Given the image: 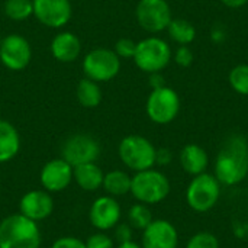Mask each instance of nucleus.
Wrapping results in <instances>:
<instances>
[{
    "instance_id": "nucleus-1",
    "label": "nucleus",
    "mask_w": 248,
    "mask_h": 248,
    "mask_svg": "<svg viewBox=\"0 0 248 248\" xmlns=\"http://www.w3.org/2000/svg\"><path fill=\"white\" fill-rule=\"evenodd\" d=\"M214 176L222 186H237L248 176V141L241 134L230 135L221 145Z\"/></svg>"
},
{
    "instance_id": "nucleus-2",
    "label": "nucleus",
    "mask_w": 248,
    "mask_h": 248,
    "mask_svg": "<svg viewBox=\"0 0 248 248\" xmlns=\"http://www.w3.org/2000/svg\"><path fill=\"white\" fill-rule=\"evenodd\" d=\"M42 243L38 222L12 214L0 221V248H39Z\"/></svg>"
},
{
    "instance_id": "nucleus-3",
    "label": "nucleus",
    "mask_w": 248,
    "mask_h": 248,
    "mask_svg": "<svg viewBox=\"0 0 248 248\" xmlns=\"http://www.w3.org/2000/svg\"><path fill=\"white\" fill-rule=\"evenodd\" d=\"M171 185L169 177L160 171L153 169L137 171L131 180V195L140 203L145 205H157L166 201L170 195Z\"/></svg>"
},
{
    "instance_id": "nucleus-4",
    "label": "nucleus",
    "mask_w": 248,
    "mask_h": 248,
    "mask_svg": "<svg viewBox=\"0 0 248 248\" xmlns=\"http://www.w3.org/2000/svg\"><path fill=\"white\" fill-rule=\"evenodd\" d=\"M157 148L154 144L142 135H126L122 138L118 147V154L125 167L132 171H142L155 166Z\"/></svg>"
},
{
    "instance_id": "nucleus-5",
    "label": "nucleus",
    "mask_w": 248,
    "mask_h": 248,
    "mask_svg": "<svg viewBox=\"0 0 248 248\" xmlns=\"http://www.w3.org/2000/svg\"><path fill=\"white\" fill-rule=\"evenodd\" d=\"M221 183L211 173H202L193 176L186 189V203L187 206L198 212L205 214L214 209L221 198Z\"/></svg>"
},
{
    "instance_id": "nucleus-6",
    "label": "nucleus",
    "mask_w": 248,
    "mask_h": 248,
    "mask_svg": "<svg viewBox=\"0 0 248 248\" xmlns=\"http://www.w3.org/2000/svg\"><path fill=\"white\" fill-rule=\"evenodd\" d=\"M132 60L135 65L147 74L160 73L173 60V52L164 39L158 36H148L137 42V49Z\"/></svg>"
},
{
    "instance_id": "nucleus-7",
    "label": "nucleus",
    "mask_w": 248,
    "mask_h": 248,
    "mask_svg": "<svg viewBox=\"0 0 248 248\" xmlns=\"http://www.w3.org/2000/svg\"><path fill=\"white\" fill-rule=\"evenodd\" d=\"M84 76L96 83L110 81L121 71V58L113 49L94 48L83 58Z\"/></svg>"
},
{
    "instance_id": "nucleus-8",
    "label": "nucleus",
    "mask_w": 248,
    "mask_h": 248,
    "mask_svg": "<svg viewBox=\"0 0 248 248\" xmlns=\"http://www.w3.org/2000/svg\"><path fill=\"white\" fill-rule=\"evenodd\" d=\"M145 112L157 125H167L173 122L180 112L179 93L169 86L151 90L145 103Z\"/></svg>"
},
{
    "instance_id": "nucleus-9",
    "label": "nucleus",
    "mask_w": 248,
    "mask_h": 248,
    "mask_svg": "<svg viewBox=\"0 0 248 248\" xmlns=\"http://www.w3.org/2000/svg\"><path fill=\"white\" fill-rule=\"evenodd\" d=\"M135 17L144 31L158 33L167 29L173 15L167 0H140L135 9Z\"/></svg>"
},
{
    "instance_id": "nucleus-10",
    "label": "nucleus",
    "mask_w": 248,
    "mask_h": 248,
    "mask_svg": "<svg viewBox=\"0 0 248 248\" xmlns=\"http://www.w3.org/2000/svg\"><path fill=\"white\" fill-rule=\"evenodd\" d=\"M61 157L73 167L86 163H96L100 157V144L89 134H74L64 141Z\"/></svg>"
},
{
    "instance_id": "nucleus-11",
    "label": "nucleus",
    "mask_w": 248,
    "mask_h": 248,
    "mask_svg": "<svg viewBox=\"0 0 248 248\" xmlns=\"http://www.w3.org/2000/svg\"><path fill=\"white\" fill-rule=\"evenodd\" d=\"M32 58V48L26 38L19 33H10L0 42V61L12 71H22Z\"/></svg>"
},
{
    "instance_id": "nucleus-12",
    "label": "nucleus",
    "mask_w": 248,
    "mask_h": 248,
    "mask_svg": "<svg viewBox=\"0 0 248 248\" xmlns=\"http://www.w3.org/2000/svg\"><path fill=\"white\" fill-rule=\"evenodd\" d=\"M32 3L33 16L42 25L52 29L65 26L73 16L70 0H32Z\"/></svg>"
},
{
    "instance_id": "nucleus-13",
    "label": "nucleus",
    "mask_w": 248,
    "mask_h": 248,
    "mask_svg": "<svg viewBox=\"0 0 248 248\" xmlns=\"http://www.w3.org/2000/svg\"><path fill=\"white\" fill-rule=\"evenodd\" d=\"M122 217V209L116 198L105 195L94 199V202L90 206L89 211V219L90 224L97 231H109L113 230L119 222Z\"/></svg>"
},
{
    "instance_id": "nucleus-14",
    "label": "nucleus",
    "mask_w": 248,
    "mask_h": 248,
    "mask_svg": "<svg viewBox=\"0 0 248 248\" xmlns=\"http://www.w3.org/2000/svg\"><path fill=\"white\" fill-rule=\"evenodd\" d=\"M39 182L48 193L62 192L73 182V166L62 157L49 160L41 169Z\"/></svg>"
},
{
    "instance_id": "nucleus-15",
    "label": "nucleus",
    "mask_w": 248,
    "mask_h": 248,
    "mask_svg": "<svg viewBox=\"0 0 248 248\" xmlns=\"http://www.w3.org/2000/svg\"><path fill=\"white\" fill-rule=\"evenodd\" d=\"M142 248H177L179 232L166 219H154L144 231L141 238Z\"/></svg>"
},
{
    "instance_id": "nucleus-16",
    "label": "nucleus",
    "mask_w": 248,
    "mask_h": 248,
    "mask_svg": "<svg viewBox=\"0 0 248 248\" xmlns=\"http://www.w3.org/2000/svg\"><path fill=\"white\" fill-rule=\"evenodd\" d=\"M54 211V201L51 193L46 190H29L26 192L19 202V214L23 217L39 222L51 217Z\"/></svg>"
},
{
    "instance_id": "nucleus-17",
    "label": "nucleus",
    "mask_w": 248,
    "mask_h": 248,
    "mask_svg": "<svg viewBox=\"0 0 248 248\" xmlns=\"http://www.w3.org/2000/svg\"><path fill=\"white\" fill-rule=\"evenodd\" d=\"M51 54L60 62H73L81 54V41L73 32H60L51 41Z\"/></svg>"
},
{
    "instance_id": "nucleus-18",
    "label": "nucleus",
    "mask_w": 248,
    "mask_h": 248,
    "mask_svg": "<svg viewBox=\"0 0 248 248\" xmlns=\"http://www.w3.org/2000/svg\"><path fill=\"white\" fill-rule=\"evenodd\" d=\"M179 160L182 169L190 176H198L205 173L209 166V155L206 150L198 144L185 145L180 151Z\"/></svg>"
},
{
    "instance_id": "nucleus-19",
    "label": "nucleus",
    "mask_w": 248,
    "mask_h": 248,
    "mask_svg": "<svg viewBox=\"0 0 248 248\" xmlns=\"http://www.w3.org/2000/svg\"><path fill=\"white\" fill-rule=\"evenodd\" d=\"M105 173L96 163H86L73 167V180L84 192H94L102 187Z\"/></svg>"
},
{
    "instance_id": "nucleus-20",
    "label": "nucleus",
    "mask_w": 248,
    "mask_h": 248,
    "mask_svg": "<svg viewBox=\"0 0 248 248\" xmlns=\"http://www.w3.org/2000/svg\"><path fill=\"white\" fill-rule=\"evenodd\" d=\"M20 150V135L7 121L0 119V164L13 160Z\"/></svg>"
},
{
    "instance_id": "nucleus-21",
    "label": "nucleus",
    "mask_w": 248,
    "mask_h": 248,
    "mask_svg": "<svg viewBox=\"0 0 248 248\" xmlns=\"http://www.w3.org/2000/svg\"><path fill=\"white\" fill-rule=\"evenodd\" d=\"M76 97H77L78 103L83 108L93 109V108H97L102 103L103 94H102V89H100L99 83L84 77L77 83Z\"/></svg>"
},
{
    "instance_id": "nucleus-22",
    "label": "nucleus",
    "mask_w": 248,
    "mask_h": 248,
    "mask_svg": "<svg viewBox=\"0 0 248 248\" xmlns=\"http://www.w3.org/2000/svg\"><path fill=\"white\" fill-rule=\"evenodd\" d=\"M131 180L132 177L124 170H112L105 174L102 187L105 189L106 195L119 198L125 196L131 192Z\"/></svg>"
},
{
    "instance_id": "nucleus-23",
    "label": "nucleus",
    "mask_w": 248,
    "mask_h": 248,
    "mask_svg": "<svg viewBox=\"0 0 248 248\" xmlns=\"http://www.w3.org/2000/svg\"><path fill=\"white\" fill-rule=\"evenodd\" d=\"M166 31L177 45H190L196 39V28L187 19H171Z\"/></svg>"
},
{
    "instance_id": "nucleus-24",
    "label": "nucleus",
    "mask_w": 248,
    "mask_h": 248,
    "mask_svg": "<svg viewBox=\"0 0 248 248\" xmlns=\"http://www.w3.org/2000/svg\"><path fill=\"white\" fill-rule=\"evenodd\" d=\"M153 221V212L145 203H134L128 211V224L134 230L144 231Z\"/></svg>"
},
{
    "instance_id": "nucleus-25",
    "label": "nucleus",
    "mask_w": 248,
    "mask_h": 248,
    "mask_svg": "<svg viewBox=\"0 0 248 248\" xmlns=\"http://www.w3.org/2000/svg\"><path fill=\"white\" fill-rule=\"evenodd\" d=\"M3 12L12 20H25L33 15V3L32 0H6Z\"/></svg>"
},
{
    "instance_id": "nucleus-26",
    "label": "nucleus",
    "mask_w": 248,
    "mask_h": 248,
    "mask_svg": "<svg viewBox=\"0 0 248 248\" xmlns=\"http://www.w3.org/2000/svg\"><path fill=\"white\" fill-rule=\"evenodd\" d=\"M228 81L232 90L241 96H248V64H238L231 68Z\"/></svg>"
},
{
    "instance_id": "nucleus-27",
    "label": "nucleus",
    "mask_w": 248,
    "mask_h": 248,
    "mask_svg": "<svg viewBox=\"0 0 248 248\" xmlns=\"http://www.w3.org/2000/svg\"><path fill=\"white\" fill-rule=\"evenodd\" d=\"M186 248H219V240L215 234L202 231L187 240Z\"/></svg>"
},
{
    "instance_id": "nucleus-28",
    "label": "nucleus",
    "mask_w": 248,
    "mask_h": 248,
    "mask_svg": "<svg viewBox=\"0 0 248 248\" xmlns=\"http://www.w3.org/2000/svg\"><path fill=\"white\" fill-rule=\"evenodd\" d=\"M135 49H137V42L129 38L118 39L113 48V51L121 60H132L135 55Z\"/></svg>"
},
{
    "instance_id": "nucleus-29",
    "label": "nucleus",
    "mask_w": 248,
    "mask_h": 248,
    "mask_svg": "<svg viewBox=\"0 0 248 248\" xmlns=\"http://www.w3.org/2000/svg\"><path fill=\"white\" fill-rule=\"evenodd\" d=\"M84 243H86V248H115L113 238H110L102 231L92 234Z\"/></svg>"
},
{
    "instance_id": "nucleus-30",
    "label": "nucleus",
    "mask_w": 248,
    "mask_h": 248,
    "mask_svg": "<svg viewBox=\"0 0 248 248\" xmlns=\"http://www.w3.org/2000/svg\"><path fill=\"white\" fill-rule=\"evenodd\" d=\"M173 60L177 65L183 68L190 67L193 62V51L189 48V45H179V48L173 54Z\"/></svg>"
},
{
    "instance_id": "nucleus-31",
    "label": "nucleus",
    "mask_w": 248,
    "mask_h": 248,
    "mask_svg": "<svg viewBox=\"0 0 248 248\" xmlns=\"http://www.w3.org/2000/svg\"><path fill=\"white\" fill-rule=\"evenodd\" d=\"M132 235H134V228L129 224H121L119 222L113 231V238H115L113 241H116L118 244L126 243V241L132 240Z\"/></svg>"
},
{
    "instance_id": "nucleus-32",
    "label": "nucleus",
    "mask_w": 248,
    "mask_h": 248,
    "mask_svg": "<svg viewBox=\"0 0 248 248\" xmlns=\"http://www.w3.org/2000/svg\"><path fill=\"white\" fill-rule=\"evenodd\" d=\"M51 248H86V243L77 237L67 235V237H61V238L55 240Z\"/></svg>"
},
{
    "instance_id": "nucleus-33",
    "label": "nucleus",
    "mask_w": 248,
    "mask_h": 248,
    "mask_svg": "<svg viewBox=\"0 0 248 248\" xmlns=\"http://www.w3.org/2000/svg\"><path fill=\"white\" fill-rule=\"evenodd\" d=\"M173 161V154L169 148H157L155 153V164L158 166H169Z\"/></svg>"
},
{
    "instance_id": "nucleus-34",
    "label": "nucleus",
    "mask_w": 248,
    "mask_h": 248,
    "mask_svg": "<svg viewBox=\"0 0 248 248\" xmlns=\"http://www.w3.org/2000/svg\"><path fill=\"white\" fill-rule=\"evenodd\" d=\"M150 86H151L153 90L161 89V87L166 86V78H164V76L161 74V71H160V73H151V74H150Z\"/></svg>"
},
{
    "instance_id": "nucleus-35",
    "label": "nucleus",
    "mask_w": 248,
    "mask_h": 248,
    "mask_svg": "<svg viewBox=\"0 0 248 248\" xmlns=\"http://www.w3.org/2000/svg\"><path fill=\"white\" fill-rule=\"evenodd\" d=\"M234 235L240 240H246L248 237V224H243V222H238V224H234Z\"/></svg>"
},
{
    "instance_id": "nucleus-36",
    "label": "nucleus",
    "mask_w": 248,
    "mask_h": 248,
    "mask_svg": "<svg viewBox=\"0 0 248 248\" xmlns=\"http://www.w3.org/2000/svg\"><path fill=\"white\" fill-rule=\"evenodd\" d=\"M219 1L230 9H240L248 3V0H219Z\"/></svg>"
},
{
    "instance_id": "nucleus-37",
    "label": "nucleus",
    "mask_w": 248,
    "mask_h": 248,
    "mask_svg": "<svg viewBox=\"0 0 248 248\" xmlns=\"http://www.w3.org/2000/svg\"><path fill=\"white\" fill-rule=\"evenodd\" d=\"M116 248H142L138 243H135L134 240H131V241H126V243H121V244H118V247Z\"/></svg>"
}]
</instances>
